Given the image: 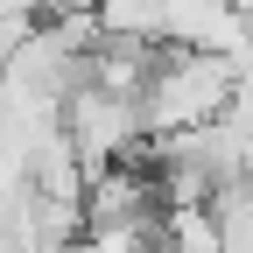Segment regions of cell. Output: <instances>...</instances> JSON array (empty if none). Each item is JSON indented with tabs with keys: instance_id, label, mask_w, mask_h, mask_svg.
<instances>
[{
	"instance_id": "obj_1",
	"label": "cell",
	"mask_w": 253,
	"mask_h": 253,
	"mask_svg": "<svg viewBox=\"0 0 253 253\" xmlns=\"http://www.w3.org/2000/svg\"><path fill=\"white\" fill-rule=\"evenodd\" d=\"M225 106H232V63L190 56V49H162L134 113H141L148 141H176V134H197V126L225 120Z\"/></svg>"
},
{
	"instance_id": "obj_2",
	"label": "cell",
	"mask_w": 253,
	"mask_h": 253,
	"mask_svg": "<svg viewBox=\"0 0 253 253\" xmlns=\"http://www.w3.org/2000/svg\"><path fill=\"white\" fill-rule=\"evenodd\" d=\"M56 126H63V141H71V155H78L84 176L134 162V148H141V113L126 106V99L91 91V84H78L71 99H63V120H56Z\"/></svg>"
},
{
	"instance_id": "obj_3",
	"label": "cell",
	"mask_w": 253,
	"mask_h": 253,
	"mask_svg": "<svg viewBox=\"0 0 253 253\" xmlns=\"http://www.w3.org/2000/svg\"><path fill=\"white\" fill-rule=\"evenodd\" d=\"M106 225H155V176L141 162L99 169L84 183V232H106Z\"/></svg>"
}]
</instances>
